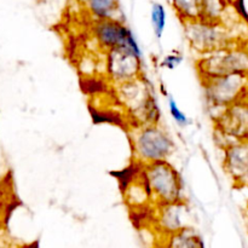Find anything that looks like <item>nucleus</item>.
I'll return each mask as SVG.
<instances>
[{
    "label": "nucleus",
    "instance_id": "f257e3e1",
    "mask_svg": "<svg viewBox=\"0 0 248 248\" xmlns=\"http://www.w3.org/2000/svg\"><path fill=\"white\" fill-rule=\"evenodd\" d=\"M140 172L154 202L159 206L181 202L183 198L182 177L167 160L142 165Z\"/></svg>",
    "mask_w": 248,
    "mask_h": 248
},
{
    "label": "nucleus",
    "instance_id": "f03ea898",
    "mask_svg": "<svg viewBox=\"0 0 248 248\" xmlns=\"http://www.w3.org/2000/svg\"><path fill=\"white\" fill-rule=\"evenodd\" d=\"M132 150L138 164L165 161L174 152V140L159 124L140 125L132 135Z\"/></svg>",
    "mask_w": 248,
    "mask_h": 248
},
{
    "label": "nucleus",
    "instance_id": "7ed1b4c3",
    "mask_svg": "<svg viewBox=\"0 0 248 248\" xmlns=\"http://www.w3.org/2000/svg\"><path fill=\"white\" fill-rule=\"evenodd\" d=\"M198 70L202 80L230 74L248 75V51L230 45L201 55Z\"/></svg>",
    "mask_w": 248,
    "mask_h": 248
},
{
    "label": "nucleus",
    "instance_id": "20e7f679",
    "mask_svg": "<svg viewBox=\"0 0 248 248\" xmlns=\"http://www.w3.org/2000/svg\"><path fill=\"white\" fill-rule=\"evenodd\" d=\"M202 82L207 106L212 108L213 111H219L220 116L228 107L246 97L248 75H222V77L205 79L202 80Z\"/></svg>",
    "mask_w": 248,
    "mask_h": 248
},
{
    "label": "nucleus",
    "instance_id": "39448f33",
    "mask_svg": "<svg viewBox=\"0 0 248 248\" xmlns=\"http://www.w3.org/2000/svg\"><path fill=\"white\" fill-rule=\"evenodd\" d=\"M184 26L189 45L201 55L232 45V36L220 22H210L199 18L186 22Z\"/></svg>",
    "mask_w": 248,
    "mask_h": 248
},
{
    "label": "nucleus",
    "instance_id": "423d86ee",
    "mask_svg": "<svg viewBox=\"0 0 248 248\" xmlns=\"http://www.w3.org/2000/svg\"><path fill=\"white\" fill-rule=\"evenodd\" d=\"M92 31L96 43L99 47L106 50V52L116 47H126L142 56V51L132 31L121 19H96Z\"/></svg>",
    "mask_w": 248,
    "mask_h": 248
},
{
    "label": "nucleus",
    "instance_id": "0eeeda50",
    "mask_svg": "<svg viewBox=\"0 0 248 248\" xmlns=\"http://www.w3.org/2000/svg\"><path fill=\"white\" fill-rule=\"evenodd\" d=\"M142 56L126 47L107 51L106 72L109 79L116 85L132 81L140 77Z\"/></svg>",
    "mask_w": 248,
    "mask_h": 248
},
{
    "label": "nucleus",
    "instance_id": "6e6552de",
    "mask_svg": "<svg viewBox=\"0 0 248 248\" xmlns=\"http://www.w3.org/2000/svg\"><path fill=\"white\" fill-rule=\"evenodd\" d=\"M216 121L222 135L234 140H248V102L245 98L228 107Z\"/></svg>",
    "mask_w": 248,
    "mask_h": 248
},
{
    "label": "nucleus",
    "instance_id": "1a4fd4ad",
    "mask_svg": "<svg viewBox=\"0 0 248 248\" xmlns=\"http://www.w3.org/2000/svg\"><path fill=\"white\" fill-rule=\"evenodd\" d=\"M224 167L235 183L248 186V140H234L225 147Z\"/></svg>",
    "mask_w": 248,
    "mask_h": 248
},
{
    "label": "nucleus",
    "instance_id": "9d476101",
    "mask_svg": "<svg viewBox=\"0 0 248 248\" xmlns=\"http://www.w3.org/2000/svg\"><path fill=\"white\" fill-rule=\"evenodd\" d=\"M90 14L96 19L116 18L120 12L118 0H82Z\"/></svg>",
    "mask_w": 248,
    "mask_h": 248
},
{
    "label": "nucleus",
    "instance_id": "9b49d317",
    "mask_svg": "<svg viewBox=\"0 0 248 248\" xmlns=\"http://www.w3.org/2000/svg\"><path fill=\"white\" fill-rule=\"evenodd\" d=\"M161 212H160V223L162 227L170 232H177L182 228V211H183V201L176 203H170V205L160 206Z\"/></svg>",
    "mask_w": 248,
    "mask_h": 248
},
{
    "label": "nucleus",
    "instance_id": "f8f14e48",
    "mask_svg": "<svg viewBox=\"0 0 248 248\" xmlns=\"http://www.w3.org/2000/svg\"><path fill=\"white\" fill-rule=\"evenodd\" d=\"M201 2L202 0H172L177 15L184 23L201 18Z\"/></svg>",
    "mask_w": 248,
    "mask_h": 248
},
{
    "label": "nucleus",
    "instance_id": "ddd939ff",
    "mask_svg": "<svg viewBox=\"0 0 248 248\" xmlns=\"http://www.w3.org/2000/svg\"><path fill=\"white\" fill-rule=\"evenodd\" d=\"M224 12L222 0H202L201 2V19L210 22H220Z\"/></svg>",
    "mask_w": 248,
    "mask_h": 248
},
{
    "label": "nucleus",
    "instance_id": "4468645a",
    "mask_svg": "<svg viewBox=\"0 0 248 248\" xmlns=\"http://www.w3.org/2000/svg\"><path fill=\"white\" fill-rule=\"evenodd\" d=\"M150 19H152V26L155 36L160 39L164 34L165 27H166V10H165L164 5L160 4V2H154L152 5Z\"/></svg>",
    "mask_w": 248,
    "mask_h": 248
},
{
    "label": "nucleus",
    "instance_id": "2eb2a0df",
    "mask_svg": "<svg viewBox=\"0 0 248 248\" xmlns=\"http://www.w3.org/2000/svg\"><path fill=\"white\" fill-rule=\"evenodd\" d=\"M169 109H170V114L173 118V120L178 124L179 126H186L189 124L188 118H186V114L181 110L178 106H177L176 101L172 96L169 97Z\"/></svg>",
    "mask_w": 248,
    "mask_h": 248
},
{
    "label": "nucleus",
    "instance_id": "dca6fc26",
    "mask_svg": "<svg viewBox=\"0 0 248 248\" xmlns=\"http://www.w3.org/2000/svg\"><path fill=\"white\" fill-rule=\"evenodd\" d=\"M182 62H183V56H182L181 53L172 52L162 58L160 65H161L162 68H167V69H176Z\"/></svg>",
    "mask_w": 248,
    "mask_h": 248
},
{
    "label": "nucleus",
    "instance_id": "f3484780",
    "mask_svg": "<svg viewBox=\"0 0 248 248\" xmlns=\"http://www.w3.org/2000/svg\"><path fill=\"white\" fill-rule=\"evenodd\" d=\"M246 210H247V216H248V202H247V208H246Z\"/></svg>",
    "mask_w": 248,
    "mask_h": 248
},
{
    "label": "nucleus",
    "instance_id": "a211bd4d",
    "mask_svg": "<svg viewBox=\"0 0 248 248\" xmlns=\"http://www.w3.org/2000/svg\"><path fill=\"white\" fill-rule=\"evenodd\" d=\"M0 248H1V247H0Z\"/></svg>",
    "mask_w": 248,
    "mask_h": 248
}]
</instances>
